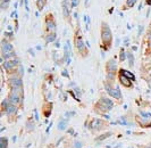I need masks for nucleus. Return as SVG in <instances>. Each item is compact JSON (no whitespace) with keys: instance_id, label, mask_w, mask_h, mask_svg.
Returning a JSON list of instances; mask_svg holds the SVG:
<instances>
[{"instance_id":"1","label":"nucleus","mask_w":151,"mask_h":148,"mask_svg":"<svg viewBox=\"0 0 151 148\" xmlns=\"http://www.w3.org/2000/svg\"><path fill=\"white\" fill-rule=\"evenodd\" d=\"M101 47L106 50H109L111 48V42H113V34L110 28L108 26V24L105 22L101 23Z\"/></svg>"},{"instance_id":"2","label":"nucleus","mask_w":151,"mask_h":148,"mask_svg":"<svg viewBox=\"0 0 151 148\" xmlns=\"http://www.w3.org/2000/svg\"><path fill=\"white\" fill-rule=\"evenodd\" d=\"M74 42H75V47L77 48V50L78 52L81 54V55H83L84 57L88 55V49L85 48V46H84V42H83V39L82 37H80V36H75V40H74Z\"/></svg>"},{"instance_id":"3","label":"nucleus","mask_w":151,"mask_h":148,"mask_svg":"<svg viewBox=\"0 0 151 148\" xmlns=\"http://www.w3.org/2000/svg\"><path fill=\"white\" fill-rule=\"evenodd\" d=\"M8 86L10 87V89H18L23 88V81L21 78H18V75H14L10 76L8 79Z\"/></svg>"},{"instance_id":"4","label":"nucleus","mask_w":151,"mask_h":148,"mask_svg":"<svg viewBox=\"0 0 151 148\" xmlns=\"http://www.w3.org/2000/svg\"><path fill=\"white\" fill-rule=\"evenodd\" d=\"M105 88H106L107 92H108L109 96L114 97V98H116V99H118V100H122L121 90L118 88H111V86H110V84L108 86V83H105Z\"/></svg>"},{"instance_id":"5","label":"nucleus","mask_w":151,"mask_h":148,"mask_svg":"<svg viewBox=\"0 0 151 148\" xmlns=\"http://www.w3.org/2000/svg\"><path fill=\"white\" fill-rule=\"evenodd\" d=\"M8 100L12 104H14V105L17 106L18 104H21L23 102V95L17 94V92H14V91H10V94H9V96H8Z\"/></svg>"},{"instance_id":"6","label":"nucleus","mask_w":151,"mask_h":148,"mask_svg":"<svg viewBox=\"0 0 151 148\" xmlns=\"http://www.w3.org/2000/svg\"><path fill=\"white\" fill-rule=\"evenodd\" d=\"M45 26L47 29L51 32H55L56 31V22H55V18L52 17V15L49 14L47 17H45Z\"/></svg>"},{"instance_id":"7","label":"nucleus","mask_w":151,"mask_h":148,"mask_svg":"<svg viewBox=\"0 0 151 148\" xmlns=\"http://www.w3.org/2000/svg\"><path fill=\"white\" fill-rule=\"evenodd\" d=\"M102 126H104V121L102 120H99V118H96V120H93L90 123L89 130L90 131H97V130H100Z\"/></svg>"},{"instance_id":"8","label":"nucleus","mask_w":151,"mask_h":148,"mask_svg":"<svg viewBox=\"0 0 151 148\" xmlns=\"http://www.w3.org/2000/svg\"><path fill=\"white\" fill-rule=\"evenodd\" d=\"M1 52H2V54H6V52H14V48H13L12 44L7 42V41L4 39V40L1 41Z\"/></svg>"},{"instance_id":"9","label":"nucleus","mask_w":151,"mask_h":148,"mask_svg":"<svg viewBox=\"0 0 151 148\" xmlns=\"http://www.w3.org/2000/svg\"><path fill=\"white\" fill-rule=\"evenodd\" d=\"M63 14L64 17L67 18V21H70V10H69V6H68L67 0L63 1Z\"/></svg>"},{"instance_id":"10","label":"nucleus","mask_w":151,"mask_h":148,"mask_svg":"<svg viewBox=\"0 0 151 148\" xmlns=\"http://www.w3.org/2000/svg\"><path fill=\"white\" fill-rule=\"evenodd\" d=\"M118 79H119V82H121L124 87H126V88H132V86H133V84H132L131 79L126 78V76H125V75H123V74H119Z\"/></svg>"},{"instance_id":"11","label":"nucleus","mask_w":151,"mask_h":148,"mask_svg":"<svg viewBox=\"0 0 151 148\" xmlns=\"http://www.w3.org/2000/svg\"><path fill=\"white\" fill-rule=\"evenodd\" d=\"M5 111H6V113L8 114V116H9V115H16V113H17V107H16V105H14V104L9 103V105L5 108Z\"/></svg>"},{"instance_id":"12","label":"nucleus","mask_w":151,"mask_h":148,"mask_svg":"<svg viewBox=\"0 0 151 148\" xmlns=\"http://www.w3.org/2000/svg\"><path fill=\"white\" fill-rule=\"evenodd\" d=\"M117 66H116V62L114 59H110L107 62V72H116Z\"/></svg>"},{"instance_id":"13","label":"nucleus","mask_w":151,"mask_h":148,"mask_svg":"<svg viewBox=\"0 0 151 148\" xmlns=\"http://www.w3.org/2000/svg\"><path fill=\"white\" fill-rule=\"evenodd\" d=\"M99 100H100L101 103L105 104V105H106L107 107H109L110 110H111V108L114 107V103L111 102V100H110V99H109V98H106V97H102V98H100Z\"/></svg>"},{"instance_id":"14","label":"nucleus","mask_w":151,"mask_h":148,"mask_svg":"<svg viewBox=\"0 0 151 148\" xmlns=\"http://www.w3.org/2000/svg\"><path fill=\"white\" fill-rule=\"evenodd\" d=\"M55 40H56V32H50L49 34H47V37H45L47 42H53Z\"/></svg>"},{"instance_id":"15","label":"nucleus","mask_w":151,"mask_h":148,"mask_svg":"<svg viewBox=\"0 0 151 148\" xmlns=\"http://www.w3.org/2000/svg\"><path fill=\"white\" fill-rule=\"evenodd\" d=\"M119 73L123 74V75H125L126 78H129V79H131V80H135V76H134L133 74L131 73V72H129V71H125V70H121V71H119Z\"/></svg>"},{"instance_id":"16","label":"nucleus","mask_w":151,"mask_h":148,"mask_svg":"<svg viewBox=\"0 0 151 148\" xmlns=\"http://www.w3.org/2000/svg\"><path fill=\"white\" fill-rule=\"evenodd\" d=\"M126 56H127V58H129V66L133 67V66H134V56H133V54H132L131 52H127V54H126Z\"/></svg>"},{"instance_id":"17","label":"nucleus","mask_w":151,"mask_h":148,"mask_svg":"<svg viewBox=\"0 0 151 148\" xmlns=\"http://www.w3.org/2000/svg\"><path fill=\"white\" fill-rule=\"evenodd\" d=\"M45 4H47V0H37V6L39 10H42Z\"/></svg>"},{"instance_id":"18","label":"nucleus","mask_w":151,"mask_h":148,"mask_svg":"<svg viewBox=\"0 0 151 148\" xmlns=\"http://www.w3.org/2000/svg\"><path fill=\"white\" fill-rule=\"evenodd\" d=\"M15 56H16V54L14 52L2 54V60H4V59H7V58H12V57H15Z\"/></svg>"},{"instance_id":"19","label":"nucleus","mask_w":151,"mask_h":148,"mask_svg":"<svg viewBox=\"0 0 151 148\" xmlns=\"http://www.w3.org/2000/svg\"><path fill=\"white\" fill-rule=\"evenodd\" d=\"M67 120H65V121H60L59 122V124H58V129L59 130H64L65 128H66V126H67Z\"/></svg>"},{"instance_id":"20","label":"nucleus","mask_w":151,"mask_h":148,"mask_svg":"<svg viewBox=\"0 0 151 148\" xmlns=\"http://www.w3.org/2000/svg\"><path fill=\"white\" fill-rule=\"evenodd\" d=\"M110 136H111V132H107V133H105V134H102V136H99L98 138H97V140H105V139H106L107 137H110Z\"/></svg>"},{"instance_id":"21","label":"nucleus","mask_w":151,"mask_h":148,"mask_svg":"<svg viewBox=\"0 0 151 148\" xmlns=\"http://www.w3.org/2000/svg\"><path fill=\"white\" fill-rule=\"evenodd\" d=\"M136 1H137V0H126V6H127V8L133 7L136 4Z\"/></svg>"},{"instance_id":"22","label":"nucleus","mask_w":151,"mask_h":148,"mask_svg":"<svg viewBox=\"0 0 151 148\" xmlns=\"http://www.w3.org/2000/svg\"><path fill=\"white\" fill-rule=\"evenodd\" d=\"M7 144L8 141L6 138H1L0 139V145H1V148H7Z\"/></svg>"},{"instance_id":"23","label":"nucleus","mask_w":151,"mask_h":148,"mask_svg":"<svg viewBox=\"0 0 151 148\" xmlns=\"http://www.w3.org/2000/svg\"><path fill=\"white\" fill-rule=\"evenodd\" d=\"M121 57H119V60L121 62H123V60H125V58H126V54H125V50L124 49H121V55H119Z\"/></svg>"},{"instance_id":"24","label":"nucleus","mask_w":151,"mask_h":148,"mask_svg":"<svg viewBox=\"0 0 151 148\" xmlns=\"http://www.w3.org/2000/svg\"><path fill=\"white\" fill-rule=\"evenodd\" d=\"M72 2H70V5H72V7L74 8V7H76L77 5H78V2H80V0H70Z\"/></svg>"},{"instance_id":"25","label":"nucleus","mask_w":151,"mask_h":148,"mask_svg":"<svg viewBox=\"0 0 151 148\" xmlns=\"http://www.w3.org/2000/svg\"><path fill=\"white\" fill-rule=\"evenodd\" d=\"M61 73H63V75H64L65 78H68V74H67V71H66V70H63V72H61Z\"/></svg>"},{"instance_id":"26","label":"nucleus","mask_w":151,"mask_h":148,"mask_svg":"<svg viewBox=\"0 0 151 148\" xmlns=\"http://www.w3.org/2000/svg\"><path fill=\"white\" fill-rule=\"evenodd\" d=\"M34 115H35V121L38 122V121H39V116H38V113H37V111H34Z\"/></svg>"},{"instance_id":"27","label":"nucleus","mask_w":151,"mask_h":148,"mask_svg":"<svg viewBox=\"0 0 151 148\" xmlns=\"http://www.w3.org/2000/svg\"><path fill=\"white\" fill-rule=\"evenodd\" d=\"M147 4H148V5H151V0H147Z\"/></svg>"},{"instance_id":"28","label":"nucleus","mask_w":151,"mask_h":148,"mask_svg":"<svg viewBox=\"0 0 151 148\" xmlns=\"http://www.w3.org/2000/svg\"><path fill=\"white\" fill-rule=\"evenodd\" d=\"M149 40H150V41H151V32H150V33H149Z\"/></svg>"},{"instance_id":"29","label":"nucleus","mask_w":151,"mask_h":148,"mask_svg":"<svg viewBox=\"0 0 151 148\" xmlns=\"http://www.w3.org/2000/svg\"><path fill=\"white\" fill-rule=\"evenodd\" d=\"M149 46H150V48H151V41H150V42H149Z\"/></svg>"}]
</instances>
